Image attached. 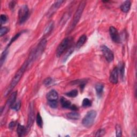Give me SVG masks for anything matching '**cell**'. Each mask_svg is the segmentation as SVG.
Here are the masks:
<instances>
[{"instance_id": "cell-23", "label": "cell", "mask_w": 137, "mask_h": 137, "mask_svg": "<svg viewBox=\"0 0 137 137\" xmlns=\"http://www.w3.org/2000/svg\"><path fill=\"white\" fill-rule=\"evenodd\" d=\"M78 90L77 89H73V90L70 91V92L66 93L65 94H66V96H67L68 97L75 98L78 95Z\"/></svg>"}, {"instance_id": "cell-8", "label": "cell", "mask_w": 137, "mask_h": 137, "mask_svg": "<svg viewBox=\"0 0 137 137\" xmlns=\"http://www.w3.org/2000/svg\"><path fill=\"white\" fill-rule=\"evenodd\" d=\"M109 34L112 40L116 43H120L121 37L117 29L113 26H111L109 28Z\"/></svg>"}, {"instance_id": "cell-18", "label": "cell", "mask_w": 137, "mask_h": 137, "mask_svg": "<svg viewBox=\"0 0 137 137\" xmlns=\"http://www.w3.org/2000/svg\"><path fill=\"white\" fill-rule=\"evenodd\" d=\"M104 85L101 83H98L95 86V90L96 92L99 97H100L103 93V90H104Z\"/></svg>"}, {"instance_id": "cell-29", "label": "cell", "mask_w": 137, "mask_h": 137, "mask_svg": "<svg viewBox=\"0 0 137 137\" xmlns=\"http://www.w3.org/2000/svg\"><path fill=\"white\" fill-rule=\"evenodd\" d=\"M115 130H116V136L120 137L122 135V129L120 125L119 124H117L115 127Z\"/></svg>"}, {"instance_id": "cell-12", "label": "cell", "mask_w": 137, "mask_h": 137, "mask_svg": "<svg viewBox=\"0 0 137 137\" xmlns=\"http://www.w3.org/2000/svg\"><path fill=\"white\" fill-rule=\"evenodd\" d=\"M17 92L16 91V92H14L13 93H11V94L10 95L9 99H8L6 102V106L8 107L9 108L11 107L15 104L17 98Z\"/></svg>"}, {"instance_id": "cell-9", "label": "cell", "mask_w": 137, "mask_h": 137, "mask_svg": "<svg viewBox=\"0 0 137 137\" xmlns=\"http://www.w3.org/2000/svg\"><path fill=\"white\" fill-rule=\"evenodd\" d=\"M34 120V105L33 103H31L30 105L29 111H28V122H27V129L31 128L32 125L33 124Z\"/></svg>"}, {"instance_id": "cell-32", "label": "cell", "mask_w": 137, "mask_h": 137, "mask_svg": "<svg viewBox=\"0 0 137 137\" xmlns=\"http://www.w3.org/2000/svg\"><path fill=\"white\" fill-rule=\"evenodd\" d=\"M52 83H53V79L52 78L50 77H48V78H47L46 79H45L43 81L44 85L47 86L50 85Z\"/></svg>"}, {"instance_id": "cell-14", "label": "cell", "mask_w": 137, "mask_h": 137, "mask_svg": "<svg viewBox=\"0 0 137 137\" xmlns=\"http://www.w3.org/2000/svg\"><path fill=\"white\" fill-rule=\"evenodd\" d=\"M131 5V3L129 1H125L121 6V9L123 13H127L129 12V11L130 9Z\"/></svg>"}, {"instance_id": "cell-36", "label": "cell", "mask_w": 137, "mask_h": 137, "mask_svg": "<svg viewBox=\"0 0 137 137\" xmlns=\"http://www.w3.org/2000/svg\"><path fill=\"white\" fill-rule=\"evenodd\" d=\"M15 126H16V123L15 122L13 121V122H11L10 123V124L9 125V128L10 129L13 130L15 127Z\"/></svg>"}, {"instance_id": "cell-1", "label": "cell", "mask_w": 137, "mask_h": 137, "mask_svg": "<svg viewBox=\"0 0 137 137\" xmlns=\"http://www.w3.org/2000/svg\"><path fill=\"white\" fill-rule=\"evenodd\" d=\"M28 65V63L27 61H26L18 70L17 73L15 74V75L14 76V78L12 79V81H11L9 86L5 91L4 94L5 96H7L9 94H10V93L12 91V90L16 87V86L19 83Z\"/></svg>"}, {"instance_id": "cell-3", "label": "cell", "mask_w": 137, "mask_h": 137, "mask_svg": "<svg viewBox=\"0 0 137 137\" xmlns=\"http://www.w3.org/2000/svg\"><path fill=\"white\" fill-rule=\"evenodd\" d=\"M97 115V112L95 110H90L88 111L82 121V124L86 128L92 127Z\"/></svg>"}, {"instance_id": "cell-26", "label": "cell", "mask_w": 137, "mask_h": 137, "mask_svg": "<svg viewBox=\"0 0 137 137\" xmlns=\"http://www.w3.org/2000/svg\"><path fill=\"white\" fill-rule=\"evenodd\" d=\"M92 105V102L87 98H85L83 101V106L85 108H87Z\"/></svg>"}, {"instance_id": "cell-37", "label": "cell", "mask_w": 137, "mask_h": 137, "mask_svg": "<svg viewBox=\"0 0 137 137\" xmlns=\"http://www.w3.org/2000/svg\"><path fill=\"white\" fill-rule=\"evenodd\" d=\"M16 2L15 1H11V2L9 3V4L10 9H14V8H15V5H16Z\"/></svg>"}, {"instance_id": "cell-28", "label": "cell", "mask_w": 137, "mask_h": 137, "mask_svg": "<svg viewBox=\"0 0 137 137\" xmlns=\"http://www.w3.org/2000/svg\"><path fill=\"white\" fill-rule=\"evenodd\" d=\"M21 107V102L20 101H18L17 102H15V104L11 107V108L13 109L16 110V111H18Z\"/></svg>"}, {"instance_id": "cell-16", "label": "cell", "mask_w": 137, "mask_h": 137, "mask_svg": "<svg viewBox=\"0 0 137 137\" xmlns=\"http://www.w3.org/2000/svg\"><path fill=\"white\" fill-rule=\"evenodd\" d=\"M86 40H87V37L85 35H83L82 36L80 37L76 45V48L79 49L82 46H83V45L85 43Z\"/></svg>"}, {"instance_id": "cell-38", "label": "cell", "mask_w": 137, "mask_h": 137, "mask_svg": "<svg viewBox=\"0 0 137 137\" xmlns=\"http://www.w3.org/2000/svg\"><path fill=\"white\" fill-rule=\"evenodd\" d=\"M70 108L72 110H73V111H77V109H78V108H77V107L75 106V105H72V106H71V107H70Z\"/></svg>"}, {"instance_id": "cell-17", "label": "cell", "mask_w": 137, "mask_h": 137, "mask_svg": "<svg viewBox=\"0 0 137 137\" xmlns=\"http://www.w3.org/2000/svg\"><path fill=\"white\" fill-rule=\"evenodd\" d=\"M66 116L68 118L70 119L77 120L80 118V114L78 112H76V111H73L72 112L67 113Z\"/></svg>"}, {"instance_id": "cell-19", "label": "cell", "mask_w": 137, "mask_h": 137, "mask_svg": "<svg viewBox=\"0 0 137 137\" xmlns=\"http://www.w3.org/2000/svg\"><path fill=\"white\" fill-rule=\"evenodd\" d=\"M61 104L62 107L64 108H70L71 106V102L63 97H62L61 99Z\"/></svg>"}, {"instance_id": "cell-34", "label": "cell", "mask_w": 137, "mask_h": 137, "mask_svg": "<svg viewBox=\"0 0 137 137\" xmlns=\"http://www.w3.org/2000/svg\"><path fill=\"white\" fill-rule=\"evenodd\" d=\"M105 133V129H100L98 130L95 134V136H101L104 135Z\"/></svg>"}, {"instance_id": "cell-33", "label": "cell", "mask_w": 137, "mask_h": 137, "mask_svg": "<svg viewBox=\"0 0 137 137\" xmlns=\"http://www.w3.org/2000/svg\"><path fill=\"white\" fill-rule=\"evenodd\" d=\"M20 34H21V33H19L16 34V35H15V36L14 37H13L12 39H11V41H10V42H9V44L8 45V47H7V48H8L11 44H12L15 41H16V40L19 38V37L20 36Z\"/></svg>"}, {"instance_id": "cell-24", "label": "cell", "mask_w": 137, "mask_h": 137, "mask_svg": "<svg viewBox=\"0 0 137 137\" xmlns=\"http://www.w3.org/2000/svg\"><path fill=\"white\" fill-rule=\"evenodd\" d=\"M36 121H37V125H38V126L40 128H42V126H43V121H42V117H41L39 112H38V114H37Z\"/></svg>"}, {"instance_id": "cell-21", "label": "cell", "mask_w": 137, "mask_h": 137, "mask_svg": "<svg viewBox=\"0 0 137 137\" xmlns=\"http://www.w3.org/2000/svg\"><path fill=\"white\" fill-rule=\"evenodd\" d=\"M86 83V81H85V80H78V81L72 82L71 83L73 85H77V84L79 85L81 87V89H83L85 87Z\"/></svg>"}, {"instance_id": "cell-6", "label": "cell", "mask_w": 137, "mask_h": 137, "mask_svg": "<svg viewBox=\"0 0 137 137\" xmlns=\"http://www.w3.org/2000/svg\"><path fill=\"white\" fill-rule=\"evenodd\" d=\"M29 15V9L26 5H22L18 12V21L19 24H23L25 22Z\"/></svg>"}, {"instance_id": "cell-5", "label": "cell", "mask_w": 137, "mask_h": 137, "mask_svg": "<svg viewBox=\"0 0 137 137\" xmlns=\"http://www.w3.org/2000/svg\"><path fill=\"white\" fill-rule=\"evenodd\" d=\"M46 44L47 40L45 39H43L40 41V42L38 45L37 48L31 52L33 56L34 61L37 59L38 58H39V56H40L42 55L45 48V46H46Z\"/></svg>"}, {"instance_id": "cell-25", "label": "cell", "mask_w": 137, "mask_h": 137, "mask_svg": "<svg viewBox=\"0 0 137 137\" xmlns=\"http://www.w3.org/2000/svg\"><path fill=\"white\" fill-rule=\"evenodd\" d=\"M73 50H74V47H71L69 48V49L67 50L65 55L64 56V58H63V61L64 62H65L67 59V58H68V57H69V56L73 53Z\"/></svg>"}, {"instance_id": "cell-22", "label": "cell", "mask_w": 137, "mask_h": 137, "mask_svg": "<svg viewBox=\"0 0 137 137\" xmlns=\"http://www.w3.org/2000/svg\"><path fill=\"white\" fill-rule=\"evenodd\" d=\"M8 54V48H7L2 54L1 56V59H0V63H1V66H2L3 63L5 61V60L7 58V56Z\"/></svg>"}, {"instance_id": "cell-13", "label": "cell", "mask_w": 137, "mask_h": 137, "mask_svg": "<svg viewBox=\"0 0 137 137\" xmlns=\"http://www.w3.org/2000/svg\"><path fill=\"white\" fill-rule=\"evenodd\" d=\"M46 97L48 101H57L59 98V95L55 90L53 89L47 93Z\"/></svg>"}, {"instance_id": "cell-15", "label": "cell", "mask_w": 137, "mask_h": 137, "mask_svg": "<svg viewBox=\"0 0 137 137\" xmlns=\"http://www.w3.org/2000/svg\"><path fill=\"white\" fill-rule=\"evenodd\" d=\"M26 132H27V129L24 126L20 125V124H18L17 132L19 136H21L22 135H24V134H26Z\"/></svg>"}, {"instance_id": "cell-10", "label": "cell", "mask_w": 137, "mask_h": 137, "mask_svg": "<svg viewBox=\"0 0 137 137\" xmlns=\"http://www.w3.org/2000/svg\"><path fill=\"white\" fill-rule=\"evenodd\" d=\"M64 2V1H57L55 2V3L51 7L50 9L49 10L48 12L47 13L48 17L52 16V15L55 14L56 11L58 10V9L61 7L62 3Z\"/></svg>"}, {"instance_id": "cell-27", "label": "cell", "mask_w": 137, "mask_h": 137, "mask_svg": "<svg viewBox=\"0 0 137 137\" xmlns=\"http://www.w3.org/2000/svg\"><path fill=\"white\" fill-rule=\"evenodd\" d=\"M53 27H54V23L53 22H52L48 25V26H47V28H45L44 34H48L52 32V31L53 30Z\"/></svg>"}, {"instance_id": "cell-35", "label": "cell", "mask_w": 137, "mask_h": 137, "mask_svg": "<svg viewBox=\"0 0 137 137\" xmlns=\"http://www.w3.org/2000/svg\"><path fill=\"white\" fill-rule=\"evenodd\" d=\"M7 20V17L5 15H1V25L4 24Z\"/></svg>"}, {"instance_id": "cell-4", "label": "cell", "mask_w": 137, "mask_h": 137, "mask_svg": "<svg viewBox=\"0 0 137 137\" xmlns=\"http://www.w3.org/2000/svg\"><path fill=\"white\" fill-rule=\"evenodd\" d=\"M72 38L71 37H68L64 39L62 42L60 43L58 48L56 49V56L58 58H60V56L66 51L68 48L70 44L72 41Z\"/></svg>"}, {"instance_id": "cell-7", "label": "cell", "mask_w": 137, "mask_h": 137, "mask_svg": "<svg viewBox=\"0 0 137 137\" xmlns=\"http://www.w3.org/2000/svg\"><path fill=\"white\" fill-rule=\"evenodd\" d=\"M101 49L106 61L108 62H112L114 59V55L112 52L106 45H102Z\"/></svg>"}, {"instance_id": "cell-20", "label": "cell", "mask_w": 137, "mask_h": 137, "mask_svg": "<svg viewBox=\"0 0 137 137\" xmlns=\"http://www.w3.org/2000/svg\"><path fill=\"white\" fill-rule=\"evenodd\" d=\"M125 64L123 62H121L117 67V70L118 72V74L120 75L122 78L124 77V71H125Z\"/></svg>"}, {"instance_id": "cell-11", "label": "cell", "mask_w": 137, "mask_h": 137, "mask_svg": "<svg viewBox=\"0 0 137 137\" xmlns=\"http://www.w3.org/2000/svg\"><path fill=\"white\" fill-rule=\"evenodd\" d=\"M109 81L111 83L113 84H116L118 82V72L117 70V67H115L111 72Z\"/></svg>"}, {"instance_id": "cell-2", "label": "cell", "mask_w": 137, "mask_h": 137, "mask_svg": "<svg viewBox=\"0 0 137 137\" xmlns=\"http://www.w3.org/2000/svg\"><path fill=\"white\" fill-rule=\"evenodd\" d=\"M86 1H82L81 3L79 4V5L76 11V12L74 15L72 23L71 26H70L69 28L67 30V33H70L76 26L77 24H78V21H79L80 19H81V16L82 15V13L84 10V8L86 6Z\"/></svg>"}, {"instance_id": "cell-30", "label": "cell", "mask_w": 137, "mask_h": 137, "mask_svg": "<svg viewBox=\"0 0 137 137\" xmlns=\"http://www.w3.org/2000/svg\"><path fill=\"white\" fill-rule=\"evenodd\" d=\"M9 31V29L7 27H1L0 29V36L2 37L6 34Z\"/></svg>"}, {"instance_id": "cell-31", "label": "cell", "mask_w": 137, "mask_h": 137, "mask_svg": "<svg viewBox=\"0 0 137 137\" xmlns=\"http://www.w3.org/2000/svg\"><path fill=\"white\" fill-rule=\"evenodd\" d=\"M48 104L53 108H56L58 107V102L57 101H48Z\"/></svg>"}]
</instances>
